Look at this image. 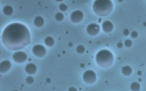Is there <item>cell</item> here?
Segmentation results:
<instances>
[{
  "mask_svg": "<svg viewBox=\"0 0 146 91\" xmlns=\"http://www.w3.org/2000/svg\"><path fill=\"white\" fill-rule=\"evenodd\" d=\"M30 33L25 25L13 23L7 26L2 34V41L6 48L11 50H21L30 43Z\"/></svg>",
  "mask_w": 146,
  "mask_h": 91,
  "instance_id": "6da1fadb",
  "label": "cell"
},
{
  "mask_svg": "<svg viewBox=\"0 0 146 91\" xmlns=\"http://www.w3.org/2000/svg\"><path fill=\"white\" fill-rule=\"evenodd\" d=\"M114 5L111 0H95L93 9L98 16L105 17L110 15L113 10Z\"/></svg>",
  "mask_w": 146,
  "mask_h": 91,
  "instance_id": "7a4b0ae2",
  "label": "cell"
},
{
  "mask_svg": "<svg viewBox=\"0 0 146 91\" xmlns=\"http://www.w3.org/2000/svg\"><path fill=\"white\" fill-rule=\"evenodd\" d=\"M95 61L98 65L102 68H107L111 66L114 61L112 53L108 50L99 51L95 56Z\"/></svg>",
  "mask_w": 146,
  "mask_h": 91,
  "instance_id": "3957f363",
  "label": "cell"
},
{
  "mask_svg": "<svg viewBox=\"0 0 146 91\" xmlns=\"http://www.w3.org/2000/svg\"><path fill=\"white\" fill-rule=\"evenodd\" d=\"M83 79L87 84H93L96 80V75L93 70H87L84 73Z\"/></svg>",
  "mask_w": 146,
  "mask_h": 91,
  "instance_id": "277c9868",
  "label": "cell"
},
{
  "mask_svg": "<svg viewBox=\"0 0 146 91\" xmlns=\"http://www.w3.org/2000/svg\"><path fill=\"white\" fill-rule=\"evenodd\" d=\"M32 52L35 56L42 58L45 56L46 54V48L42 45H36L34 46L32 48Z\"/></svg>",
  "mask_w": 146,
  "mask_h": 91,
  "instance_id": "5b68a950",
  "label": "cell"
},
{
  "mask_svg": "<svg viewBox=\"0 0 146 91\" xmlns=\"http://www.w3.org/2000/svg\"><path fill=\"white\" fill-rule=\"evenodd\" d=\"M13 60L16 63H21L24 62L27 59L26 53L22 51H18L13 55Z\"/></svg>",
  "mask_w": 146,
  "mask_h": 91,
  "instance_id": "8992f818",
  "label": "cell"
},
{
  "mask_svg": "<svg viewBox=\"0 0 146 91\" xmlns=\"http://www.w3.org/2000/svg\"><path fill=\"white\" fill-rule=\"evenodd\" d=\"M83 17V13L81 11L76 10L71 13L70 16V19L74 23L78 24L82 20Z\"/></svg>",
  "mask_w": 146,
  "mask_h": 91,
  "instance_id": "52a82bcc",
  "label": "cell"
},
{
  "mask_svg": "<svg viewBox=\"0 0 146 91\" xmlns=\"http://www.w3.org/2000/svg\"><path fill=\"white\" fill-rule=\"evenodd\" d=\"M86 31L87 33L91 36H94L99 34L100 28L99 25L96 24H90L87 27Z\"/></svg>",
  "mask_w": 146,
  "mask_h": 91,
  "instance_id": "ba28073f",
  "label": "cell"
},
{
  "mask_svg": "<svg viewBox=\"0 0 146 91\" xmlns=\"http://www.w3.org/2000/svg\"><path fill=\"white\" fill-rule=\"evenodd\" d=\"M102 30L105 33H110L114 29V25L109 20H106L102 25Z\"/></svg>",
  "mask_w": 146,
  "mask_h": 91,
  "instance_id": "9c48e42d",
  "label": "cell"
},
{
  "mask_svg": "<svg viewBox=\"0 0 146 91\" xmlns=\"http://www.w3.org/2000/svg\"><path fill=\"white\" fill-rule=\"evenodd\" d=\"M11 67V62L8 61L1 62L0 64V72L1 73H5L10 70Z\"/></svg>",
  "mask_w": 146,
  "mask_h": 91,
  "instance_id": "30bf717a",
  "label": "cell"
},
{
  "mask_svg": "<svg viewBox=\"0 0 146 91\" xmlns=\"http://www.w3.org/2000/svg\"><path fill=\"white\" fill-rule=\"evenodd\" d=\"M36 65L33 63H30L26 66L25 71L29 75H34L36 73Z\"/></svg>",
  "mask_w": 146,
  "mask_h": 91,
  "instance_id": "8fae6325",
  "label": "cell"
},
{
  "mask_svg": "<svg viewBox=\"0 0 146 91\" xmlns=\"http://www.w3.org/2000/svg\"><path fill=\"white\" fill-rule=\"evenodd\" d=\"M44 19L41 16H37L34 21V24L37 27H42L44 25Z\"/></svg>",
  "mask_w": 146,
  "mask_h": 91,
  "instance_id": "7c38bea8",
  "label": "cell"
},
{
  "mask_svg": "<svg viewBox=\"0 0 146 91\" xmlns=\"http://www.w3.org/2000/svg\"><path fill=\"white\" fill-rule=\"evenodd\" d=\"M122 73L123 75L125 76H129L131 75L132 70L130 66H124L121 70Z\"/></svg>",
  "mask_w": 146,
  "mask_h": 91,
  "instance_id": "4fadbf2b",
  "label": "cell"
},
{
  "mask_svg": "<svg viewBox=\"0 0 146 91\" xmlns=\"http://www.w3.org/2000/svg\"><path fill=\"white\" fill-rule=\"evenodd\" d=\"M3 12L6 16H11L13 12V9L10 5H6L3 8Z\"/></svg>",
  "mask_w": 146,
  "mask_h": 91,
  "instance_id": "5bb4252c",
  "label": "cell"
},
{
  "mask_svg": "<svg viewBox=\"0 0 146 91\" xmlns=\"http://www.w3.org/2000/svg\"><path fill=\"white\" fill-rule=\"evenodd\" d=\"M44 43L46 46L49 47H51L54 45L55 41L54 39L51 37H47L44 40Z\"/></svg>",
  "mask_w": 146,
  "mask_h": 91,
  "instance_id": "9a60e30c",
  "label": "cell"
},
{
  "mask_svg": "<svg viewBox=\"0 0 146 91\" xmlns=\"http://www.w3.org/2000/svg\"><path fill=\"white\" fill-rule=\"evenodd\" d=\"M130 88L131 91H138L140 90L141 87L138 82H133L130 84Z\"/></svg>",
  "mask_w": 146,
  "mask_h": 91,
  "instance_id": "2e32d148",
  "label": "cell"
},
{
  "mask_svg": "<svg viewBox=\"0 0 146 91\" xmlns=\"http://www.w3.org/2000/svg\"><path fill=\"white\" fill-rule=\"evenodd\" d=\"M85 49L84 46H82V45H79V46H78L77 48H76L77 52L78 54H80L84 53V52H85Z\"/></svg>",
  "mask_w": 146,
  "mask_h": 91,
  "instance_id": "e0dca14e",
  "label": "cell"
},
{
  "mask_svg": "<svg viewBox=\"0 0 146 91\" xmlns=\"http://www.w3.org/2000/svg\"><path fill=\"white\" fill-rule=\"evenodd\" d=\"M55 19L57 21H62L64 19V15L62 13H57L55 15Z\"/></svg>",
  "mask_w": 146,
  "mask_h": 91,
  "instance_id": "ac0fdd59",
  "label": "cell"
},
{
  "mask_svg": "<svg viewBox=\"0 0 146 91\" xmlns=\"http://www.w3.org/2000/svg\"><path fill=\"white\" fill-rule=\"evenodd\" d=\"M59 9L62 11H65L67 10V6L64 4H61L59 5Z\"/></svg>",
  "mask_w": 146,
  "mask_h": 91,
  "instance_id": "d6986e66",
  "label": "cell"
},
{
  "mask_svg": "<svg viewBox=\"0 0 146 91\" xmlns=\"http://www.w3.org/2000/svg\"><path fill=\"white\" fill-rule=\"evenodd\" d=\"M124 44H125L126 47H130L132 44V41L130 40H127L125 41Z\"/></svg>",
  "mask_w": 146,
  "mask_h": 91,
  "instance_id": "ffe728a7",
  "label": "cell"
},
{
  "mask_svg": "<svg viewBox=\"0 0 146 91\" xmlns=\"http://www.w3.org/2000/svg\"><path fill=\"white\" fill-rule=\"evenodd\" d=\"M26 81L27 82V83H28V84H32V83H33L34 82V78L32 76H28L26 78Z\"/></svg>",
  "mask_w": 146,
  "mask_h": 91,
  "instance_id": "44dd1931",
  "label": "cell"
},
{
  "mask_svg": "<svg viewBox=\"0 0 146 91\" xmlns=\"http://www.w3.org/2000/svg\"><path fill=\"white\" fill-rule=\"evenodd\" d=\"M130 35H131V37H132V38L136 39V38L138 37V33H137L136 31H132V32L131 33Z\"/></svg>",
  "mask_w": 146,
  "mask_h": 91,
  "instance_id": "7402d4cb",
  "label": "cell"
},
{
  "mask_svg": "<svg viewBox=\"0 0 146 91\" xmlns=\"http://www.w3.org/2000/svg\"><path fill=\"white\" fill-rule=\"evenodd\" d=\"M123 34L126 36H128L130 34V31L128 29H125L123 30Z\"/></svg>",
  "mask_w": 146,
  "mask_h": 91,
  "instance_id": "603a6c76",
  "label": "cell"
},
{
  "mask_svg": "<svg viewBox=\"0 0 146 91\" xmlns=\"http://www.w3.org/2000/svg\"><path fill=\"white\" fill-rule=\"evenodd\" d=\"M123 44L122 42H119L117 44V47L118 48H121L123 47Z\"/></svg>",
  "mask_w": 146,
  "mask_h": 91,
  "instance_id": "cb8c5ba5",
  "label": "cell"
},
{
  "mask_svg": "<svg viewBox=\"0 0 146 91\" xmlns=\"http://www.w3.org/2000/svg\"><path fill=\"white\" fill-rule=\"evenodd\" d=\"M77 89L74 87H71L68 90V91H77Z\"/></svg>",
  "mask_w": 146,
  "mask_h": 91,
  "instance_id": "d4e9b609",
  "label": "cell"
},
{
  "mask_svg": "<svg viewBox=\"0 0 146 91\" xmlns=\"http://www.w3.org/2000/svg\"><path fill=\"white\" fill-rule=\"evenodd\" d=\"M55 1L57 2H63V0H55Z\"/></svg>",
  "mask_w": 146,
  "mask_h": 91,
  "instance_id": "484cf974",
  "label": "cell"
},
{
  "mask_svg": "<svg viewBox=\"0 0 146 91\" xmlns=\"http://www.w3.org/2000/svg\"><path fill=\"white\" fill-rule=\"evenodd\" d=\"M118 1L119 2H122L123 1V0H118Z\"/></svg>",
  "mask_w": 146,
  "mask_h": 91,
  "instance_id": "4316f807",
  "label": "cell"
}]
</instances>
